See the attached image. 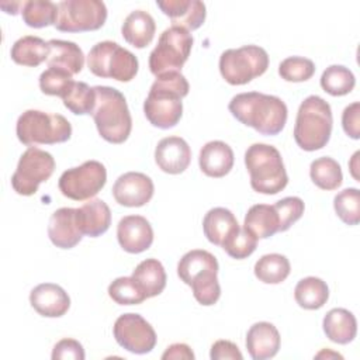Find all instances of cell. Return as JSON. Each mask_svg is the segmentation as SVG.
<instances>
[{
  "mask_svg": "<svg viewBox=\"0 0 360 360\" xmlns=\"http://www.w3.org/2000/svg\"><path fill=\"white\" fill-rule=\"evenodd\" d=\"M163 360H169V359H184V360H193L194 359V353L191 350V347L186 343H173L170 345L165 353L162 354Z\"/></svg>",
  "mask_w": 360,
  "mask_h": 360,
  "instance_id": "cell-46",
  "label": "cell"
},
{
  "mask_svg": "<svg viewBox=\"0 0 360 360\" xmlns=\"http://www.w3.org/2000/svg\"><path fill=\"white\" fill-rule=\"evenodd\" d=\"M269 68L266 49L257 45L231 48L219 56L221 76L232 86H242L262 76Z\"/></svg>",
  "mask_w": 360,
  "mask_h": 360,
  "instance_id": "cell-9",
  "label": "cell"
},
{
  "mask_svg": "<svg viewBox=\"0 0 360 360\" xmlns=\"http://www.w3.org/2000/svg\"><path fill=\"white\" fill-rule=\"evenodd\" d=\"M89 70L98 77H110L117 82H131L138 73L136 56L112 41L96 44L87 55Z\"/></svg>",
  "mask_w": 360,
  "mask_h": 360,
  "instance_id": "cell-8",
  "label": "cell"
},
{
  "mask_svg": "<svg viewBox=\"0 0 360 360\" xmlns=\"http://www.w3.org/2000/svg\"><path fill=\"white\" fill-rule=\"evenodd\" d=\"M55 170L53 156L37 146L28 149L20 156L17 169L11 176V187L20 195H34L41 183L46 181Z\"/></svg>",
  "mask_w": 360,
  "mask_h": 360,
  "instance_id": "cell-11",
  "label": "cell"
},
{
  "mask_svg": "<svg viewBox=\"0 0 360 360\" xmlns=\"http://www.w3.org/2000/svg\"><path fill=\"white\" fill-rule=\"evenodd\" d=\"M120 246L128 253H142L153 243V229L142 215H127L117 225Z\"/></svg>",
  "mask_w": 360,
  "mask_h": 360,
  "instance_id": "cell-16",
  "label": "cell"
},
{
  "mask_svg": "<svg viewBox=\"0 0 360 360\" xmlns=\"http://www.w3.org/2000/svg\"><path fill=\"white\" fill-rule=\"evenodd\" d=\"M294 298L304 309H319L329 298L328 284L314 276L301 278L294 288Z\"/></svg>",
  "mask_w": 360,
  "mask_h": 360,
  "instance_id": "cell-31",
  "label": "cell"
},
{
  "mask_svg": "<svg viewBox=\"0 0 360 360\" xmlns=\"http://www.w3.org/2000/svg\"><path fill=\"white\" fill-rule=\"evenodd\" d=\"M158 167L169 174L183 173L191 162V149L180 136H166L158 142L155 149Z\"/></svg>",
  "mask_w": 360,
  "mask_h": 360,
  "instance_id": "cell-18",
  "label": "cell"
},
{
  "mask_svg": "<svg viewBox=\"0 0 360 360\" xmlns=\"http://www.w3.org/2000/svg\"><path fill=\"white\" fill-rule=\"evenodd\" d=\"M356 84L353 72L343 65H330L321 76V87L330 96L349 94Z\"/></svg>",
  "mask_w": 360,
  "mask_h": 360,
  "instance_id": "cell-35",
  "label": "cell"
},
{
  "mask_svg": "<svg viewBox=\"0 0 360 360\" xmlns=\"http://www.w3.org/2000/svg\"><path fill=\"white\" fill-rule=\"evenodd\" d=\"M107 181L105 166L98 160H87L77 167L65 170L58 181L59 191L75 201L94 197Z\"/></svg>",
  "mask_w": 360,
  "mask_h": 360,
  "instance_id": "cell-13",
  "label": "cell"
},
{
  "mask_svg": "<svg viewBox=\"0 0 360 360\" xmlns=\"http://www.w3.org/2000/svg\"><path fill=\"white\" fill-rule=\"evenodd\" d=\"M322 356H326V357L332 356V357H340V359H342V356H340L339 353H332V352H329L328 349H323V350H322V352H319L315 357H322Z\"/></svg>",
  "mask_w": 360,
  "mask_h": 360,
  "instance_id": "cell-49",
  "label": "cell"
},
{
  "mask_svg": "<svg viewBox=\"0 0 360 360\" xmlns=\"http://www.w3.org/2000/svg\"><path fill=\"white\" fill-rule=\"evenodd\" d=\"M73 83V75L59 68H48L39 75V89L46 96L63 97Z\"/></svg>",
  "mask_w": 360,
  "mask_h": 360,
  "instance_id": "cell-39",
  "label": "cell"
},
{
  "mask_svg": "<svg viewBox=\"0 0 360 360\" xmlns=\"http://www.w3.org/2000/svg\"><path fill=\"white\" fill-rule=\"evenodd\" d=\"M131 277L138 283L141 290L145 292L146 298L159 295L165 290L167 281L163 264L153 257L142 260L134 269Z\"/></svg>",
  "mask_w": 360,
  "mask_h": 360,
  "instance_id": "cell-30",
  "label": "cell"
},
{
  "mask_svg": "<svg viewBox=\"0 0 360 360\" xmlns=\"http://www.w3.org/2000/svg\"><path fill=\"white\" fill-rule=\"evenodd\" d=\"M332 125L333 117L329 103L319 96H308L297 111L294 139L307 152L322 149L330 139Z\"/></svg>",
  "mask_w": 360,
  "mask_h": 360,
  "instance_id": "cell-5",
  "label": "cell"
},
{
  "mask_svg": "<svg viewBox=\"0 0 360 360\" xmlns=\"http://www.w3.org/2000/svg\"><path fill=\"white\" fill-rule=\"evenodd\" d=\"M76 214L82 233L90 238L103 235L111 225L110 207L100 198H90L82 207L76 208Z\"/></svg>",
  "mask_w": 360,
  "mask_h": 360,
  "instance_id": "cell-23",
  "label": "cell"
},
{
  "mask_svg": "<svg viewBox=\"0 0 360 360\" xmlns=\"http://www.w3.org/2000/svg\"><path fill=\"white\" fill-rule=\"evenodd\" d=\"M217 274L218 260L204 249L187 252L177 264V276L184 284L191 287L194 298L204 307L214 305L221 297Z\"/></svg>",
  "mask_w": 360,
  "mask_h": 360,
  "instance_id": "cell-4",
  "label": "cell"
},
{
  "mask_svg": "<svg viewBox=\"0 0 360 360\" xmlns=\"http://www.w3.org/2000/svg\"><path fill=\"white\" fill-rule=\"evenodd\" d=\"M210 357L212 360H224V359H231V360H242L243 356L239 350V347L231 342V340H217L212 346H211V352H210Z\"/></svg>",
  "mask_w": 360,
  "mask_h": 360,
  "instance_id": "cell-45",
  "label": "cell"
},
{
  "mask_svg": "<svg viewBox=\"0 0 360 360\" xmlns=\"http://www.w3.org/2000/svg\"><path fill=\"white\" fill-rule=\"evenodd\" d=\"M253 271L259 281L264 284H280L288 277L291 264L284 255L269 253L255 263Z\"/></svg>",
  "mask_w": 360,
  "mask_h": 360,
  "instance_id": "cell-32",
  "label": "cell"
},
{
  "mask_svg": "<svg viewBox=\"0 0 360 360\" xmlns=\"http://www.w3.org/2000/svg\"><path fill=\"white\" fill-rule=\"evenodd\" d=\"M357 158H359V152H356L354 155H353V158H352V162H350V170H352V174H353V177L356 179V180H359V176H357V173H356V169H357V165H356V162H357Z\"/></svg>",
  "mask_w": 360,
  "mask_h": 360,
  "instance_id": "cell-48",
  "label": "cell"
},
{
  "mask_svg": "<svg viewBox=\"0 0 360 360\" xmlns=\"http://www.w3.org/2000/svg\"><path fill=\"white\" fill-rule=\"evenodd\" d=\"M30 304L42 316L59 318L68 312L70 298L60 285L42 283L31 290Z\"/></svg>",
  "mask_w": 360,
  "mask_h": 360,
  "instance_id": "cell-20",
  "label": "cell"
},
{
  "mask_svg": "<svg viewBox=\"0 0 360 360\" xmlns=\"http://www.w3.org/2000/svg\"><path fill=\"white\" fill-rule=\"evenodd\" d=\"M156 32V24L153 17L145 11V10H134L131 11L121 27V34L124 37V39L138 48H146Z\"/></svg>",
  "mask_w": 360,
  "mask_h": 360,
  "instance_id": "cell-24",
  "label": "cell"
},
{
  "mask_svg": "<svg viewBox=\"0 0 360 360\" xmlns=\"http://www.w3.org/2000/svg\"><path fill=\"white\" fill-rule=\"evenodd\" d=\"M315 73V65L304 56H288L278 65V75L285 82L300 83L311 79Z\"/></svg>",
  "mask_w": 360,
  "mask_h": 360,
  "instance_id": "cell-40",
  "label": "cell"
},
{
  "mask_svg": "<svg viewBox=\"0 0 360 360\" xmlns=\"http://www.w3.org/2000/svg\"><path fill=\"white\" fill-rule=\"evenodd\" d=\"M63 105L76 115L91 114L96 105V91L84 82H75L72 89L62 97Z\"/></svg>",
  "mask_w": 360,
  "mask_h": 360,
  "instance_id": "cell-36",
  "label": "cell"
},
{
  "mask_svg": "<svg viewBox=\"0 0 360 360\" xmlns=\"http://www.w3.org/2000/svg\"><path fill=\"white\" fill-rule=\"evenodd\" d=\"M110 298L118 305H138L146 300L145 292L132 277H118L108 285Z\"/></svg>",
  "mask_w": 360,
  "mask_h": 360,
  "instance_id": "cell-38",
  "label": "cell"
},
{
  "mask_svg": "<svg viewBox=\"0 0 360 360\" xmlns=\"http://www.w3.org/2000/svg\"><path fill=\"white\" fill-rule=\"evenodd\" d=\"M342 127L347 136L352 139L360 138V103L349 104L342 112Z\"/></svg>",
  "mask_w": 360,
  "mask_h": 360,
  "instance_id": "cell-44",
  "label": "cell"
},
{
  "mask_svg": "<svg viewBox=\"0 0 360 360\" xmlns=\"http://www.w3.org/2000/svg\"><path fill=\"white\" fill-rule=\"evenodd\" d=\"M239 224L236 217L229 211L228 208L224 207H215L211 208L202 219V231L205 238L217 245L222 246L224 242L235 232L239 229Z\"/></svg>",
  "mask_w": 360,
  "mask_h": 360,
  "instance_id": "cell-25",
  "label": "cell"
},
{
  "mask_svg": "<svg viewBox=\"0 0 360 360\" xmlns=\"http://www.w3.org/2000/svg\"><path fill=\"white\" fill-rule=\"evenodd\" d=\"M233 150L222 141L207 142L198 155V165L201 172L208 177H224L233 167Z\"/></svg>",
  "mask_w": 360,
  "mask_h": 360,
  "instance_id": "cell-22",
  "label": "cell"
},
{
  "mask_svg": "<svg viewBox=\"0 0 360 360\" xmlns=\"http://www.w3.org/2000/svg\"><path fill=\"white\" fill-rule=\"evenodd\" d=\"M193 42V35L184 28H166L149 55L150 73L159 76L167 72H180L190 56Z\"/></svg>",
  "mask_w": 360,
  "mask_h": 360,
  "instance_id": "cell-10",
  "label": "cell"
},
{
  "mask_svg": "<svg viewBox=\"0 0 360 360\" xmlns=\"http://www.w3.org/2000/svg\"><path fill=\"white\" fill-rule=\"evenodd\" d=\"M257 238L253 236L249 231H246L243 226H239L238 231H235L221 246L232 259H246L249 257L257 246Z\"/></svg>",
  "mask_w": 360,
  "mask_h": 360,
  "instance_id": "cell-41",
  "label": "cell"
},
{
  "mask_svg": "<svg viewBox=\"0 0 360 360\" xmlns=\"http://www.w3.org/2000/svg\"><path fill=\"white\" fill-rule=\"evenodd\" d=\"M117 343L135 354H145L156 346V332L152 325L139 314L128 312L117 318L112 328Z\"/></svg>",
  "mask_w": 360,
  "mask_h": 360,
  "instance_id": "cell-14",
  "label": "cell"
},
{
  "mask_svg": "<svg viewBox=\"0 0 360 360\" xmlns=\"http://www.w3.org/2000/svg\"><path fill=\"white\" fill-rule=\"evenodd\" d=\"M156 6L172 21V27H180L186 31L200 28L207 15L205 4L200 0H156Z\"/></svg>",
  "mask_w": 360,
  "mask_h": 360,
  "instance_id": "cell-17",
  "label": "cell"
},
{
  "mask_svg": "<svg viewBox=\"0 0 360 360\" xmlns=\"http://www.w3.org/2000/svg\"><path fill=\"white\" fill-rule=\"evenodd\" d=\"M228 108L239 122L269 136L283 131L288 115L287 105L280 97L259 91L233 96Z\"/></svg>",
  "mask_w": 360,
  "mask_h": 360,
  "instance_id": "cell-1",
  "label": "cell"
},
{
  "mask_svg": "<svg viewBox=\"0 0 360 360\" xmlns=\"http://www.w3.org/2000/svg\"><path fill=\"white\" fill-rule=\"evenodd\" d=\"M243 228L257 239H266L278 232L280 219L273 205L256 204L248 210Z\"/></svg>",
  "mask_w": 360,
  "mask_h": 360,
  "instance_id": "cell-29",
  "label": "cell"
},
{
  "mask_svg": "<svg viewBox=\"0 0 360 360\" xmlns=\"http://www.w3.org/2000/svg\"><path fill=\"white\" fill-rule=\"evenodd\" d=\"M333 208L346 225H357L360 221V191L349 187L338 193L333 198Z\"/></svg>",
  "mask_w": 360,
  "mask_h": 360,
  "instance_id": "cell-37",
  "label": "cell"
},
{
  "mask_svg": "<svg viewBox=\"0 0 360 360\" xmlns=\"http://www.w3.org/2000/svg\"><path fill=\"white\" fill-rule=\"evenodd\" d=\"M280 333L270 322H256L246 333V349L253 360L271 359L280 349Z\"/></svg>",
  "mask_w": 360,
  "mask_h": 360,
  "instance_id": "cell-21",
  "label": "cell"
},
{
  "mask_svg": "<svg viewBox=\"0 0 360 360\" xmlns=\"http://www.w3.org/2000/svg\"><path fill=\"white\" fill-rule=\"evenodd\" d=\"M322 328L330 342L338 345H347L356 338L357 321L349 309L333 308L326 312Z\"/></svg>",
  "mask_w": 360,
  "mask_h": 360,
  "instance_id": "cell-26",
  "label": "cell"
},
{
  "mask_svg": "<svg viewBox=\"0 0 360 360\" xmlns=\"http://www.w3.org/2000/svg\"><path fill=\"white\" fill-rule=\"evenodd\" d=\"M245 165L255 191L277 194L285 188L288 176L277 148L267 143L250 145L245 152Z\"/></svg>",
  "mask_w": 360,
  "mask_h": 360,
  "instance_id": "cell-6",
  "label": "cell"
},
{
  "mask_svg": "<svg viewBox=\"0 0 360 360\" xmlns=\"http://www.w3.org/2000/svg\"><path fill=\"white\" fill-rule=\"evenodd\" d=\"M273 207L280 219L278 232H285L287 229H290V226L302 217L305 208L304 201L295 195L284 197L278 200Z\"/></svg>",
  "mask_w": 360,
  "mask_h": 360,
  "instance_id": "cell-42",
  "label": "cell"
},
{
  "mask_svg": "<svg viewBox=\"0 0 360 360\" xmlns=\"http://www.w3.org/2000/svg\"><path fill=\"white\" fill-rule=\"evenodd\" d=\"M52 360H84V349L76 339H60L52 349Z\"/></svg>",
  "mask_w": 360,
  "mask_h": 360,
  "instance_id": "cell-43",
  "label": "cell"
},
{
  "mask_svg": "<svg viewBox=\"0 0 360 360\" xmlns=\"http://www.w3.org/2000/svg\"><path fill=\"white\" fill-rule=\"evenodd\" d=\"M188 82L180 72H167L156 76L143 101L146 120L160 129L176 127L183 115L181 98L188 94Z\"/></svg>",
  "mask_w": 360,
  "mask_h": 360,
  "instance_id": "cell-2",
  "label": "cell"
},
{
  "mask_svg": "<svg viewBox=\"0 0 360 360\" xmlns=\"http://www.w3.org/2000/svg\"><path fill=\"white\" fill-rule=\"evenodd\" d=\"M309 176L316 187L326 191L336 190L343 181L340 165L329 156L315 159L309 166Z\"/></svg>",
  "mask_w": 360,
  "mask_h": 360,
  "instance_id": "cell-33",
  "label": "cell"
},
{
  "mask_svg": "<svg viewBox=\"0 0 360 360\" xmlns=\"http://www.w3.org/2000/svg\"><path fill=\"white\" fill-rule=\"evenodd\" d=\"M58 10L55 28L62 32L96 31L107 20V7L100 0H63Z\"/></svg>",
  "mask_w": 360,
  "mask_h": 360,
  "instance_id": "cell-12",
  "label": "cell"
},
{
  "mask_svg": "<svg viewBox=\"0 0 360 360\" xmlns=\"http://www.w3.org/2000/svg\"><path fill=\"white\" fill-rule=\"evenodd\" d=\"M22 6H24V1H11V3H10V1H1V3H0V7H1L7 14H13V15L21 13Z\"/></svg>",
  "mask_w": 360,
  "mask_h": 360,
  "instance_id": "cell-47",
  "label": "cell"
},
{
  "mask_svg": "<svg viewBox=\"0 0 360 360\" xmlns=\"http://www.w3.org/2000/svg\"><path fill=\"white\" fill-rule=\"evenodd\" d=\"M15 134L18 141L27 146L55 145L70 139L72 125L60 114L27 110L17 120Z\"/></svg>",
  "mask_w": 360,
  "mask_h": 360,
  "instance_id": "cell-7",
  "label": "cell"
},
{
  "mask_svg": "<svg viewBox=\"0 0 360 360\" xmlns=\"http://www.w3.org/2000/svg\"><path fill=\"white\" fill-rule=\"evenodd\" d=\"M48 44L51 46V53L46 60L48 68H59L72 75L82 72L84 66V53L77 44L63 39H51Z\"/></svg>",
  "mask_w": 360,
  "mask_h": 360,
  "instance_id": "cell-27",
  "label": "cell"
},
{
  "mask_svg": "<svg viewBox=\"0 0 360 360\" xmlns=\"http://www.w3.org/2000/svg\"><path fill=\"white\" fill-rule=\"evenodd\" d=\"M58 11V4L49 0H27L24 1L21 17L31 28H44L56 24Z\"/></svg>",
  "mask_w": 360,
  "mask_h": 360,
  "instance_id": "cell-34",
  "label": "cell"
},
{
  "mask_svg": "<svg viewBox=\"0 0 360 360\" xmlns=\"http://www.w3.org/2000/svg\"><path fill=\"white\" fill-rule=\"evenodd\" d=\"M94 91L91 115L100 136L110 143L125 142L132 129V118L124 94L110 86H94Z\"/></svg>",
  "mask_w": 360,
  "mask_h": 360,
  "instance_id": "cell-3",
  "label": "cell"
},
{
  "mask_svg": "<svg viewBox=\"0 0 360 360\" xmlns=\"http://www.w3.org/2000/svg\"><path fill=\"white\" fill-rule=\"evenodd\" d=\"M51 53V46L39 37L25 35L18 38L10 51L11 59L17 65L37 68L42 62H46Z\"/></svg>",
  "mask_w": 360,
  "mask_h": 360,
  "instance_id": "cell-28",
  "label": "cell"
},
{
  "mask_svg": "<svg viewBox=\"0 0 360 360\" xmlns=\"http://www.w3.org/2000/svg\"><path fill=\"white\" fill-rule=\"evenodd\" d=\"M155 186L149 176L141 172L121 174L112 186L114 200L124 207H142L153 197Z\"/></svg>",
  "mask_w": 360,
  "mask_h": 360,
  "instance_id": "cell-15",
  "label": "cell"
},
{
  "mask_svg": "<svg viewBox=\"0 0 360 360\" xmlns=\"http://www.w3.org/2000/svg\"><path fill=\"white\" fill-rule=\"evenodd\" d=\"M48 236L51 242L60 249L75 248L83 238L79 228L76 208L62 207L56 210L48 224Z\"/></svg>",
  "mask_w": 360,
  "mask_h": 360,
  "instance_id": "cell-19",
  "label": "cell"
}]
</instances>
